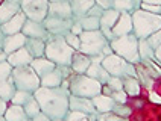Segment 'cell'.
<instances>
[{"label": "cell", "mask_w": 161, "mask_h": 121, "mask_svg": "<svg viewBox=\"0 0 161 121\" xmlns=\"http://www.w3.org/2000/svg\"><path fill=\"white\" fill-rule=\"evenodd\" d=\"M69 91L63 87L44 88L40 87L34 92V97L38 102L41 112L50 117L52 120L64 118L69 112Z\"/></svg>", "instance_id": "cell-1"}, {"label": "cell", "mask_w": 161, "mask_h": 121, "mask_svg": "<svg viewBox=\"0 0 161 121\" xmlns=\"http://www.w3.org/2000/svg\"><path fill=\"white\" fill-rule=\"evenodd\" d=\"M73 53H75V50L65 43L64 36H58V38L52 36L49 41H46L44 56L49 60H52L55 65L70 67Z\"/></svg>", "instance_id": "cell-2"}, {"label": "cell", "mask_w": 161, "mask_h": 121, "mask_svg": "<svg viewBox=\"0 0 161 121\" xmlns=\"http://www.w3.org/2000/svg\"><path fill=\"white\" fill-rule=\"evenodd\" d=\"M102 92V83L87 74H73L69 82V94L93 98Z\"/></svg>", "instance_id": "cell-3"}, {"label": "cell", "mask_w": 161, "mask_h": 121, "mask_svg": "<svg viewBox=\"0 0 161 121\" xmlns=\"http://www.w3.org/2000/svg\"><path fill=\"white\" fill-rule=\"evenodd\" d=\"M109 45L113 47L116 55L122 56L128 62H131V64L142 62L140 55H138V39L135 38L134 34L116 36L113 41H109Z\"/></svg>", "instance_id": "cell-4"}, {"label": "cell", "mask_w": 161, "mask_h": 121, "mask_svg": "<svg viewBox=\"0 0 161 121\" xmlns=\"http://www.w3.org/2000/svg\"><path fill=\"white\" fill-rule=\"evenodd\" d=\"M12 80H14V85L17 89L21 91H26L34 94L38 88L41 87L40 83V77L36 76V73L34 71V68L31 65H25V67H15L12 68Z\"/></svg>", "instance_id": "cell-5"}, {"label": "cell", "mask_w": 161, "mask_h": 121, "mask_svg": "<svg viewBox=\"0 0 161 121\" xmlns=\"http://www.w3.org/2000/svg\"><path fill=\"white\" fill-rule=\"evenodd\" d=\"M102 67L109 73V76H116V77H137V71H135V64H131L125 60L122 56H119L116 53L105 56L103 60L100 62Z\"/></svg>", "instance_id": "cell-6"}, {"label": "cell", "mask_w": 161, "mask_h": 121, "mask_svg": "<svg viewBox=\"0 0 161 121\" xmlns=\"http://www.w3.org/2000/svg\"><path fill=\"white\" fill-rule=\"evenodd\" d=\"M80 38V53L87 55V56H94L102 53V49L105 47V44H108L107 38L103 36V34L99 30H84L79 35Z\"/></svg>", "instance_id": "cell-7"}, {"label": "cell", "mask_w": 161, "mask_h": 121, "mask_svg": "<svg viewBox=\"0 0 161 121\" xmlns=\"http://www.w3.org/2000/svg\"><path fill=\"white\" fill-rule=\"evenodd\" d=\"M20 6L25 11L26 18L43 21L49 12V0H23Z\"/></svg>", "instance_id": "cell-8"}, {"label": "cell", "mask_w": 161, "mask_h": 121, "mask_svg": "<svg viewBox=\"0 0 161 121\" xmlns=\"http://www.w3.org/2000/svg\"><path fill=\"white\" fill-rule=\"evenodd\" d=\"M73 20H65V18H59V17H53V15H47L43 20V24H44L46 30L49 32V35H52L55 38L58 36H65V35L70 32V27L73 24Z\"/></svg>", "instance_id": "cell-9"}, {"label": "cell", "mask_w": 161, "mask_h": 121, "mask_svg": "<svg viewBox=\"0 0 161 121\" xmlns=\"http://www.w3.org/2000/svg\"><path fill=\"white\" fill-rule=\"evenodd\" d=\"M21 34L26 38H40L43 41H49L52 38V35H49V32L46 30L43 21H35L31 18H26L23 29H21Z\"/></svg>", "instance_id": "cell-10"}, {"label": "cell", "mask_w": 161, "mask_h": 121, "mask_svg": "<svg viewBox=\"0 0 161 121\" xmlns=\"http://www.w3.org/2000/svg\"><path fill=\"white\" fill-rule=\"evenodd\" d=\"M69 111H76V112H82L87 115L97 113L91 98L78 97V95H69Z\"/></svg>", "instance_id": "cell-11"}, {"label": "cell", "mask_w": 161, "mask_h": 121, "mask_svg": "<svg viewBox=\"0 0 161 121\" xmlns=\"http://www.w3.org/2000/svg\"><path fill=\"white\" fill-rule=\"evenodd\" d=\"M26 36L18 32V34L14 35H5L3 38V44H2V49L6 55H11L12 52H17L18 49H23L25 44H26Z\"/></svg>", "instance_id": "cell-12"}, {"label": "cell", "mask_w": 161, "mask_h": 121, "mask_svg": "<svg viewBox=\"0 0 161 121\" xmlns=\"http://www.w3.org/2000/svg\"><path fill=\"white\" fill-rule=\"evenodd\" d=\"M111 30H113L114 36H123V35L132 34V15L126 11L120 12V17Z\"/></svg>", "instance_id": "cell-13"}, {"label": "cell", "mask_w": 161, "mask_h": 121, "mask_svg": "<svg viewBox=\"0 0 161 121\" xmlns=\"http://www.w3.org/2000/svg\"><path fill=\"white\" fill-rule=\"evenodd\" d=\"M47 15L65 18V20L73 18L70 2H55V3H49V12H47Z\"/></svg>", "instance_id": "cell-14"}, {"label": "cell", "mask_w": 161, "mask_h": 121, "mask_svg": "<svg viewBox=\"0 0 161 121\" xmlns=\"http://www.w3.org/2000/svg\"><path fill=\"white\" fill-rule=\"evenodd\" d=\"M25 21H26L25 12H18V14H15L9 21H6L5 24H2L0 27H2V30H3V34L5 35H14V34L21 32Z\"/></svg>", "instance_id": "cell-15"}, {"label": "cell", "mask_w": 161, "mask_h": 121, "mask_svg": "<svg viewBox=\"0 0 161 121\" xmlns=\"http://www.w3.org/2000/svg\"><path fill=\"white\" fill-rule=\"evenodd\" d=\"M32 56L29 55L26 49L23 47V49H18L17 52H12L11 55H8V60L9 64H11V67L12 68H15V67H25V65H31V62H32Z\"/></svg>", "instance_id": "cell-16"}, {"label": "cell", "mask_w": 161, "mask_h": 121, "mask_svg": "<svg viewBox=\"0 0 161 121\" xmlns=\"http://www.w3.org/2000/svg\"><path fill=\"white\" fill-rule=\"evenodd\" d=\"M90 65H91L90 56H87V55H84V53H80V52L73 53L70 68L73 70V73H75V74H85Z\"/></svg>", "instance_id": "cell-17"}, {"label": "cell", "mask_w": 161, "mask_h": 121, "mask_svg": "<svg viewBox=\"0 0 161 121\" xmlns=\"http://www.w3.org/2000/svg\"><path fill=\"white\" fill-rule=\"evenodd\" d=\"M31 67L34 68V71L36 73V76L41 79L43 76H46L47 73H50L52 70L56 68V65H55L52 60H49L46 56H41V58H35V59H32L31 62Z\"/></svg>", "instance_id": "cell-18"}, {"label": "cell", "mask_w": 161, "mask_h": 121, "mask_svg": "<svg viewBox=\"0 0 161 121\" xmlns=\"http://www.w3.org/2000/svg\"><path fill=\"white\" fill-rule=\"evenodd\" d=\"M91 102L94 104V109H96L97 113L113 112V108H114V104H116V102H114L109 95H105V94H102V92L99 95H96V97H93Z\"/></svg>", "instance_id": "cell-19"}, {"label": "cell", "mask_w": 161, "mask_h": 121, "mask_svg": "<svg viewBox=\"0 0 161 121\" xmlns=\"http://www.w3.org/2000/svg\"><path fill=\"white\" fill-rule=\"evenodd\" d=\"M20 3H15V2H8L5 0L2 5H0V26L5 24L6 21H9L11 18L14 17L15 14L20 12Z\"/></svg>", "instance_id": "cell-20"}, {"label": "cell", "mask_w": 161, "mask_h": 121, "mask_svg": "<svg viewBox=\"0 0 161 121\" xmlns=\"http://www.w3.org/2000/svg\"><path fill=\"white\" fill-rule=\"evenodd\" d=\"M25 49L29 52V55L34 59L35 58H41V56H44L46 41L40 39V38H27L26 44H25Z\"/></svg>", "instance_id": "cell-21"}, {"label": "cell", "mask_w": 161, "mask_h": 121, "mask_svg": "<svg viewBox=\"0 0 161 121\" xmlns=\"http://www.w3.org/2000/svg\"><path fill=\"white\" fill-rule=\"evenodd\" d=\"M96 2L94 0H70V5H72V12H73V18H82L87 15V12L90 11V8L94 5Z\"/></svg>", "instance_id": "cell-22"}, {"label": "cell", "mask_w": 161, "mask_h": 121, "mask_svg": "<svg viewBox=\"0 0 161 121\" xmlns=\"http://www.w3.org/2000/svg\"><path fill=\"white\" fill-rule=\"evenodd\" d=\"M5 120L6 121H27L31 118H27L26 112L23 109V106H18V104H12L8 103V108L5 111Z\"/></svg>", "instance_id": "cell-23"}, {"label": "cell", "mask_w": 161, "mask_h": 121, "mask_svg": "<svg viewBox=\"0 0 161 121\" xmlns=\"http://www.w3.org/2000/svg\"><path fill=\"white\" fill-rule=\"evenodd\" d=\"M85 74L90 76L91 79H94V80H97V82H100L102 85L107 83L108 79H109V73L102 67V64H97V62H91V65L88 67Z\"/></svg>", "instance_id": "cell-24"}, {"label": "cell", "mask_w": 161, "mask_h": 121, "mask_svg": "<svg viewBox=\"0 0 161 121\" xmlns=\"http://www.w3.org/2000/svg\"><path fill=\"white\" fill-rule=\"evenodd\" d=\"M120 17V11H117V9H105L103 11V14L100 15V30H103V29H108V30H111L114 24L117 23V20Z\"/></svg>", "instance_id": "cell-25"}, {"label": "cell", "mask_w": 161, "mask_h": 121, "mask_svg": "<svg viewBox=\"0 0 161 121\" xmlns=\"http://www.w3.org/2000/svg\"><path fill=\"white\" fill-rule=\"evenodd\" d=\"M17 91V88L14 85V80H12V76H9L8 79L5 80H0V97L5 100V102H11L14 92Z\"/></svg>", "instance_id": "cell-26"}, {"label": "cell", "mask_w": 161, "mask_h": 121, "mask_svg": "<svg viewBox=\"0 0 161 121\" xmlns=\"http://www.w3.org/2000/svg\"><path fill=\"white\" fill-rule=\"evenodd\" d=\"M140 80L137 77H123V91L128 97H138L140 95Z\"/></svg>", "instance_id": "cell-27"}, {"label": "cell", "mask_w": 161, "mask_h": 121, "mask_svg": "<svg viewBox=\"0 0 161 121\" xmlns=\"http://www.w3.org/2000/svg\"><path fill=\"white\" fill-rule=\"evenodd\" d=\"M138 55H140L142 60L155 58V50L152 49V45L149 44L147 39H138Z\"/></svg>", "instance_id": "cell-28"}, {"label": "cell", "mask_w": 161, "mask_h": 121, "mask_svg": "<svg viewBox=\"0 0 161 121\" xmlns=\"http://www.w3.org/2000/svg\"><path fill=\"white\" fill-rule=\"evenodd\" d=\"M82 26V30H99L100 29V20L97 17H91V15H85L82 18H78Z\"/></svg>", "instance_id": "cell-29"}, {"label": "cell", "mask_w": 161, "mask_h": 121, "mask_svg": "<svg viewBox=\"0 0 161 121\" xmlns=\"http://www.w3.org/2000/svg\"><path fill=\"white\" fill-rule=\"evenodd\" d=\"M32 97H34V94L26 92V91H21V89H17V91L14 92V95H12V98H11V102H9V103L18 104V106H25V104H26Z\"/></svg>", "instance_id": "cell-30"}, {"label": "cell", "mask_w": 161, "mask_h": 121, "mask_svg": "<svg viewBox=\"0 0 161 121\" xmlns=\"http://www.w3.org/2000/svg\"><path fill=\"white\" fill-rule=\"evenodd\" d=\"M23 109H25V112H26L27 118H31V120L41 112V108H40L38 102L35 100V97H32V98H31V100H29V102L23 106Z\"/></svg>", "instance_id": "cell-31"}, {"label": "cell", "mask_w": 161, "mask_h": 121, "mask_svg": "<svg viewBox=\"0 0 161 121\" xmlns=\"http://www.w3.org/2000/svg\"><path fill=\"white\" fill-rule=\"evenodd\" d=\"M111 3H113V9H117L120 12L134 11V0H111Z\"/></svg>", "instance_id": "cell-32"}, {"label": "cell", "mask_w": 161, "mask_h": 121, "mask_svg": "<svg viewBox=\"0 0 161 121\" xmlns=\"http://www.w3.org/2000/svg\"><path fill=\"white\" fill-rule=\"evenodd\" d=\"M108 89H111V92L113 91H122L123 89V79L122 77H116V76H109L107 83H103Z\"/></svg>", "instance_id": "cell-33"}, {"label": "cell", "mask_w": 161, "mask_h": 121, "mask_svg": "<svg viewBox=\"0 0 161 121\" xmlns=\"http://www.w3.org/2000/svg\"><path fill=\"white\" fill-rule=\"evenodd\" d=\"M64 39H65V43L69 44L75 52H79L80 50V38H79V35H75V34H72V32H69V34L64 36Z\"/></svg>", "instance_id": "cell-34"}, {"label": "cell", "mask_w": 161, "mask_h": 121, "mask_svg": "<svg viewBox=\"0 0 161 121\" xmlns=\"http://www.w3.org/2000/svg\"><path fill=\"white\" fill-rule=\"evenodd\" d=\"M113 112L119 115V117H123V118H128L129 115H132V108H129L128 104H114L113 108Z\"/></svg>", "instance_id": "cell-35"}, {"label": "cell", "mask_w": 161, "mask_h": 121, "mask_svg": "<svg viewBox=\"0 0 161 121\" xmlns=\"http://www.w3.org/2000/svg\"><path fill=\"white\" fill-rule=\"evenodd\" d=\"M64 121H90V115L76 111H69L67 115L64 117Z\"/></svg>", "instance_id": "cell-36"}, {"label": "cell", "mask_w": 161, "mask_h": 121, "mask_svg": "<svg viewBox=\"0 0 161 121\" xmlns=\"http://www.w3.org/2000/svg\"><path fill=\"white\" fill-rule=\"evenodd\" d=\"M114 102H116L117 104H125V103H128V94H126L125 91L122 89V91H113L111 92V95H109Z\"/></svg>", "instance_id": "cell-37"}, {"label": "cell", "mask_w": 161, "mask_h": 121, "mask_svg": "<svg viewBox=\"0 0 161 121\" xmlns=\"http://www.w3.org/2000/svg\"><path fill=\"white\" fill-rule=\"evenodd\" d=\"M97 121H126V118L119 117L114 112H107V113H97Z\"/></svg>", "instance_id": "cell-38"}, {"label": "cell", "mask_w": 161, "mask_h": 121, "mask_svg": "<svg viewBox=\"0 0 161 121\" xmlns=\"http://www.w3.org/2000/svg\"><path fill=\"white\" fill-rule=\"evenodd\" d=\"M11 73H12V67H11V64H9L8 60L0 62V80L8 79L11 76Z\"/></svg>", "instance_id": "cell-39"}, {"label": "cell", "mask_w": 161, "mask_h": 121, "mask_svg": "<svg viewBox=\"0 0 161 121\" xmlns=\"http://www.w3.org/2000/svg\"><path fill=\"white\" fill-rule=\"evenodd\" d=\"M147 41H149V44L152 45V49L155 50V49H158L161 45V29L160 30H157L155 34H152L149 38H146Z\"/></svg>", "instance_id": "cell-40"}, {"label": "cell", "mask_w": 161, "mask_h": 121, "mask_svg": "<svg viewBox=\"0 0 161 121\" xmlns=\"http://www.w3.org/2000/svg\"><path fill=\"white\" fill-rule=\"evenodd\" d=\"M140 8L146 11V12H151V14H161V6L157 5H147V3H142Z\"/></svg>", "instance_id": "cell-41"}, {"label": "cell", "mask_w": 161, "mask_h": 121, "mask_svg": "<svg viewBox=\"0 0 161 121\" xmlns=\"http://www.w3.org/2000/svg\"><path fill=\"white\" fill-rule=\"evenodd\" d=\"M103 11H105V9L100 8L99 5H96V3H94V5H93V6L90 8L88 12H87V15H91V17H97V18H100V15L103 14Z\"/></svg>", "instance_id": "cell-42"}, {"label": "cell", "mask_w": 161, "mask_h": 121, "mask_svg": "<svg viewBox=\"0 0 161 121\" xmlns=\"http://www.w3.org/2000/svg\"><path fill=\"white\" fill-rule=\"evenodd\" d=\"M70 32L72 34H75V35H80L84 30H82V26H80V23H79V20H73V24H72V27H70Z\"/></svg>", "instance_id": "cell-43"}, {"label": "cell", "mask_w": 161, "mask_h": 121, "mask_svg": "<svg viewBox=\"0 0 161 121\" xmlns=\"http://www.w3.org/2000/svg\"><path fill=\"white\" fill-rule=\"evenodd\" d=\"M94 2H96V5H99L100 8H103V9H111L113 8L111 0H94Z\"/></svg>", "instance_id": "cell-44"}, {"label": "cell", "mask_w": 161, "mask_h": 121, "mask_svg": "<svg viewBox=\"0 0 161 121\" xmlns=\"http://www.w3.org/2000/svg\"><path fill=\"white\" fill-rule=\"evenodd\" d=\"M31 121H53V120H52L50 117H47L46 113L40 112V113H38V115H36V117H34V118H32V120H31Z\"/></svg>", "instance_id": "cell-45"}, {"label": "cell", "mask_w": 161, "mask_h": 121, "mask_svg": "<svg viewBox=\"0 0 161 121\" xmlns=\"http://www.w3.org/2000/svg\"><path fill=\"white\" fill-rule=\"evenodd\" d=\"M113 53H114V50H113V47L109 45V43L105 44V47L102 49V55H103V56H109V55H113Z\"/></svg>", "instance_id": "cell-46"}, {"label": "cell", "mask_w": 161, "mask_h": 121, "mask_svg": "<svg viewBox=\"0 0 161 121\" xmlns=\"http://www.w3.org/2000/svg\"><path fill=\"white\" fill-rule=\"evenodd\" d=\"M6 108H8V102H5V100L0 97V115H5Z\"/></svg>", "instance_id": "cell-47"}, {"label": "cell", "mask_w": 161, "mask_h": 121, "mask_svg": "<svg viewBox=\"0 0 161 121\" xmlns=\"http://www.w3.org/2000/svg\"><path fill=\"white\" fill-rule=\"evenodd\" d=\"M142 3H147V5H157V6H161V0H143Z\"/></svg>", "instance_id": "cell-48"}, {"label": "cell", "mask_w": 161, "mask_h": 121, "mask_svg": "<svg viewBox=\"0 0 161 121\" xmlns=\"http://www.w3.org/2000/svg\"><path fill=\"white\" fill-rule=\"evenodd\" d=\"M6 58H8V55L3 52V49L0 47V62H3V60H6Z\"/></svg>", "instance_id": "cell-49"}, {"label": "cell", "mask_w": 161, "mask_h": 121, "mask_svg": "<svg viewBox=\"0 0 161 121\" xmlns=\"http://www.w3.org/2000/svg\"><path fill=\"white\" fill-rule=\"evenodd\" d=\"M142 2H143V0H134V11H135V9H138V8H140Z\"/></svg>", "instance_id": "cell-50"}, {"label": "cell", "mask_w": 161, "mask_h": 121, "mask_svg": "<svg viewBox=\"0 0 161 121\" xmlns=\"http://www.w3.org/2000/svg\"><path fill=\"white\" fill-rule=\"evenodd\" d=\"M3 38H5V34H3V30H2V27H0V47H2V44H3Z\"/></svg>", "instance_id": "cell-51"}, {"label": "cell", "mask_w": 161, "mask_h": 121, "mask_svg": "<svg viewBox=\"0 0 161 121\" xmlns=\"http://www.w3.org/2000/svg\"><path fill=\"white\" fill-rule=\"evenodd\" d=\"M55 2H70V0H49V3H55Z\"/></svg>", "instance_id": "cell-52"}, {"label": "cell", "mask_w": 161, "mask_h": 121, "mask_svg": "<svg viewBox=\"0 0 161 121\" xmlns=\"http://www.w3.org/2000/svg\"><path fill=\"white\" fill-rule=\"evenodd\" d=\"M0 121H6V120H5V117H3V115H0Z\"/></svg>", "instance_id": "cell-53"}, {"label": "cell", "mask_w": 161, "mask_h": 121, "mask_svg": "<svg viewBox=\"0 0 161 121\" xmlns=\"http://www.w3.org/2000/svg\"><path fill=\"white\" fill-rule=\"evenodd\" d=\"M53 121H64V118H59V120H53Z\"/></svg>", "instance_id": "cell-54"}, {"label": "cell", "mask_w": 161, "mask_h": 121, "mask_svg": "<svg viewBox=\"0 0 161 121\" xmlns=\"http://www.w3.org/2000/svg\"><path fill=\"white\" fill-rule=\"evenodd\" d=\"M3 2H5V0H0V5H2V3H3Z\"/></svg>", "instance_id": "cell-55"}, {"label": "cell", "mask_w": 161, "mask_h": 121, "mask_svg": "<svg viewBox=\"0 0 161 121\" xmlns=\"http://www.w3.org/2000/svg\"><path fill=\"white\" fill-rule=\"evenodd\" d=\"M27 121H31V120H27Z\"/></svg>", "instance_id": "cell-56"}, {"label": "cell", "mask_w": 161, "mask_h": 121, "mask_svg": "<svg viewBox=\"0 0 161 121\" xmlns=\"http://www.w3.org/2000/svg\"><path fill=\"white\" fill-rule=\"evenodd\" d=\"M96 121H97V120H96Z\"/></svg>", "instance_id": "cell-57"}]
</instances>
